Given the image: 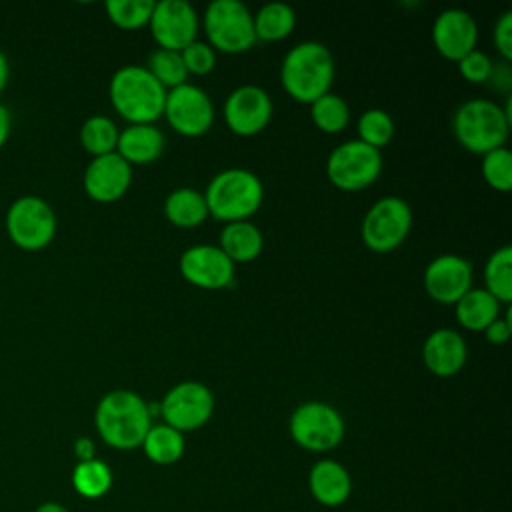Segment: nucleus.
<instances>
[{
    "instance_id": "1",
    "label": "nucleus",
    "mask_w": 512,
    "mask_h": 512,
    "mask_svg": "<svg viewBox=\"0 0 512 512\" xmlns=\"http://www.w3.org/2000/svg\"><path fill=\"white\" fill-rule=\"evenodd\" d=\"M94 424L100 438L116 450H134L142 446L152 426L148 402L132 390H112L104 394L94 412Z\"/></svg>"
},
{
    "instance_id": "2",
    "label": "nucleus",
    "mask_w": 512,
    "mask_h": 512,
    "mask_svg": "<svg viewBox=\"0 0 512 512\" xmlns=\"http://www.w3.org/2000/svg\"><path fill=\"white\" fill-rule=\"evenodd\" d=\"M280 80L288 96L296 102L312 104L330 90L334 80V58L320 42H300L284 56Z\"/></svg>"
},
{
    "instance_id": "3",
    "label": "nucleus",
    "mask_w": 512,
    "mask_h": 512,
    "mask_svg": "<svg viewBox=\"0 0 512 512\" xmlns=\"http://www.w3.org/2000/svg\"><path fill=\"white\" fill-rule=\"evenodd\" d=\"M166 88L144 68L124 66L110 80V102L130 124H152L164 112Z\"/></svg>"
},
{
    "instance_id": "4",
    "label": "nucleus",
    "mask_w": 512,
    "mask_h": 512,
    "mask_svg": "<svg viewBox=\"0 0 512 512\" xmlns=\"http://www.w3.org/2000/svg\"><path fill=\"white\" fill-rule=\"evenodd\" d=\"M264 188L258 176L244 168L218 172L206 186L204 200L208 214L222 222L248 220L262 204Z\"/></svg>"
},
{
    "instance_id": "5",
    "label": "nucleus",
    "mask_w": 512,
    "mask_h": 512,
    "mask_svg": "<svg viewBox=\"0 0 512 512\" xmlns=\"http://www.w3.org/2000/svg\"><path fill=\"white\" fill-rule=\"evenodd\" d=\"M512 118L492 100L476 98L464 102L454 114V136L462 148L486 154L502 148L508 140Z\"/></svg>"
},
{
    "instance_id": "6",
    "label": "nucleus",
    "mask_w": 512,
    "mask_h": 512,
    "mask_svg": "<svg viewBox=\"0 0 512 512\" xmlns=\"http://www.w3.org/2000/svg\"><path fill=\"white\" fill-rule=\"evenodd\" d=\"M208 44L226 54L248 52L256 44L254 18L238 0H214L204 12Z\"/></svg>"
},
{
    "instance_id": "7",
    "label": "nucleus",
    "mask_w": 512,
    "mask_h": 512,
    "mask_svg": "<svg viewBox=\"0 0 512 512\" xmlns=\"http://www.w3.org/2000/svg\"><path fill=\"white\" fill-rule=\"evenodd\" d=\"M292 440L310 452H328L344 438V420L336 408L326 402L300 404L288 422Z\"/></svg>"
},
{
    "instance_id": "8",
    "label": "nucleus",
    "mask_w": 512,
    "mask_h": 512,
    "mask_svg": "<svg viewBox=\"0 0 512 512\" xmlns=\"http://www.w3.org/2000/svg\"><path fill=\"white\" fill-rule=\"evenodd\" d=\"M6 232L18 248L42 250L56 236V214L40 196H20L6 212Z\"/></svg>"
},
{
    "instance_id": "9",
    "label": "nucleus",
    "mask_w": 512,
    "mask_h": 512,
    "mask_svg": "<svg viewBox=\"0 0 512 512\" xmlns=\"http://www.w3.org/2000/svg\"><path fill=\"white\" fill-rule=\"evenodd\" d=\"M382 170V156L380 150L360 142L348 140L336 146L326 162L328 180L344 190V192H358L368 188Z\"/></svg>"
},
{
    "instance_id": "10",
    "label": "nucleus",
    "mask_w": 512,
    "mask_h": 512,
    "mask_svg": "<svg viewBox=\"0 0 512 512\" xmlns=\"http://www.w3.org/2000/svg\"><path fill=\"white\" fill-rule=\"evenodd\" d=\"M412 226V210L398 196H386L372 204L362 220V242L372 252H392L398 248Z\"/></svg>"
},
{
    "instance_id": "11",
    "label": "nucleus",
    "mask_w": 512,
    "mask_h": 512,
    "mask_svg": "<svg viewBox=\"0 0 512 512\" xmlns=\"http://www.w3.org/2000/svg\"><path fill=\"white\" fill-rule=\"evenodd\" d=\"M158 408L164 424L178 432H190L202 428L210 420L214 412V396L202 382L186 380L172 386Z\"/></svg>"
},
{
    "instance_id": "12",
    "label": "nucleus",
    "mask_w": 512,
    "mask_h": 512,
    "mask_svg": "<svg viewBox=\"0 0 512 512\" xmlns=\"http://www.w3.org/2000/svg\"><path fill=\"white\" fill-rule=\"evenodd\" d=\"M162 114L178 134L188 138L206 134L214 122V108L208 94L192 84L166 90Z\"/></svg>"
},
{
    "instance_id": "13",
    "label": "nucleus",
    "mask_w": 512,
    "mask_h": 512,
    "mask_svg": "<svg viewBox=\"0 0 512 512\" xmlns=\"http://www.w3.org/2000/svg\"><path fill=\"white\" fill-rule=\"evenodd\" d=\"M148 26L160 48L182 52L196 40L198 16L186 0H160L154 4Z\"/></svg>"
},
{
    "instance_id": "14",
    "label": "nucleus",
    "mask_w": 512,
    "mask_h": 512,
    "mask_svg": "<svg viewBox=\"0 0 512 512\" xmlns=\"http://www.w3.org/2000/svg\"><path fill=\"white\" fill-rule=\"evenodd\" d=\"M180 274L204 290L230 288L234 284V262L210 244H198L180 256Z\"/></svg>"
},
{
    "instance_id": "15",
    "label": "nucleus",
    "mask_w": 512,
    "mask_h": 512,
    "mask_svg": "<svg viewBox=\"0 0 512 512\" xmlns=\"http://www.w3.org/2000/svg\"><path fill=\"white\" fill-rule=\"evenodd\" d=\"M272 118V100L260 86H240L224 102V120L238 136L262 132Z\"/></svg>"
},
{
    "instance_id": "16",
    "label": "nucleus",
    "mask_w": 512,
    "mask_h": 512,
    "mask_svg": "<svg viewBox=\"0 0 512 512\" xmlns=\"http://www.w3.org/2000/svg\"><path fill=\"white\" fill-rule=\"evenodd\" d=\"M424 288L440 304H456L472 288V266L456 254L436 256L424 270Z\"/></svg>"
},
{
    "instance_id": "17",
    "label": "nucleus",
    "mask_w": 512,
    "mask_h": 512,
    "mask_svg": "<svg viewBox=\"0 0 512 512\" xmlns=\"http://www.w3.org/2000/svg\"><path fill=\"white\" fill-rule=\"evenodd\" d=\"M84 190L96 202L122 198L132 182V166L116 152L96 156L84 170Z\"/></svg>"
},
{
    "instance_id": "18",
    "label": "nucleus",
    "mask_w": 512,
    "mask_h": 512,
    "mask_svg": "<svg viewBox=\"0 0 512 512\" xmlns=\"http://www.w3.org/2000/svg\"><path fill=\"white\" fill-rule=\"evenodd\" d=\"M478 26L474 18L460 8L444 10L436 16L432 24V42L436 50L448 58L458 62L468 52L476 50Z\"/></svg>"
},
{
    "instance_id": "19",
    "label": "nucleus",
    "mask_w": 512,
    "mask_h": 512,
    "mask_svg": "<svg viewBox=\"0 0 512 512\" xmlns=\"http://www.w3.org/2000/svg\"><path fill=\"white\" fill-rule=\"evenodd\" d=\"M422 358L426 368L442 378L458 374L468 358V348L464 338L450 328H438L432 334H428Z\"/></svg>"
},
{
    "instance_id": "20",
    "label": "nucleus",
    "mask_w": 512,
    "mask_h": 512,
    "mask_svg": "<svg viewBox=\"0 0 512 512\" xmlns=\"http://www.w3.org/2000/svg\"><path fill=\"white\" fill-rule=\"evenodd\" d=\"M308 486L312 496L324 506H340L352 494V478L348 470L330 458L318 460L308 476Z\"/></svg>"
},
{
    "instance_id": "21",
    "label": "nucleus",
    "mask_w": 512,
    "mask_h": 512,
    "mask_svg": "<svg viewBox=\"0 0 512 512\" xmlns=\"http://www.w3.org/2000/svg\"><path fill=\"white\" fill-rule=\"evenodd\" d=\"M164 150V136L154 124H130L118 134L116 154L132 164H150Z\"/></svg>"
},
{
    "instance_id": "22",
    "label": "nucleus",
    "mask_w": 512,
    "mask_h": 512,
    "mask_svg": "<svg viewBox=\"0 0 512 512\" xmlns=\"http://www.w3.org/2000/svg\"><path fill=\"white\" fill-rule=\"evenodd\" d=\"M264 246L262 232L248 220L228 222L220 232V250L236 264L252 262L260 256Z\"/></svg>"
},
{
    "instance_id": "23",
    "label": "nucleus",
    "mask_w": 512,
    "mask_h": 512,
    "mask_svg": "<svg viewBox=\"0 0 512 512\" xmlns=\"http://www.w3.org/2000/svg\"><path fill=\"white\" fill-rule=\"evenodd\" d=\"M454 306L458 322L472 332L486 330L500 314V302L484 288H470Z\"/></svg>"
},
{
    "instance_id": "24",
    "label": "nucleus",
    "mask_w": 512,
    "mask_h": 512,
    "mask_svg": "<svg viewBox=\"0 0 512 512\" xmlns=\"http://www.w3.org/2000/svg\"><path fill=\"white\" fill-rule=\"evenodd\" d=\"M166 218L178 228H196L208 216L204 194L194 188H176L164 202Z\"/></svg>"
},
{
    "instance_id": "25",
    "label": "nucleus",
    "mask_w": 512,
    "mask_h": 512,
    "mask_svg": "<svg viewBox=\"0 0 512 512\" xmlns=\"http://www.w3.org/2000/svg\"><path fill=\"white\" fill-rule=\"evenodd\" d=\"M142 448L150 462L170 466L182 458L186 444L182 432H178L176 428L168 424H152L144 436Z\"/></svg>"
},
{
    "instance_id": "26",
    "label": "nucleus",
    "mask_w": 512,
    "mask_h": 512,
    "mask_svg": "<svg viewBox=\"0 0 512 512\" xmlns=\"http://www.w3.org/2000/svg\"><path fill=\"white\" fill-rule=\"evenodd\" d=\"M254 18L256 40L278 42L284 40L296 26L294 10L282 2H270L258 10Z\"/></svg>"
},
{
    "instance_id": "27",
    "label": "nucleus",
    "mask_w": 512,
    "mask_h": 512,
    "mask_svg": "<svg viewBox=\"0 0 512 512\" xmlns=\"http://www.w3.org/2000/svg\"><path fill=\"white\" fill-rule=\"evenodd\" d=\"M72 486L82 498L98 500L112 488V470L98 458L76 462L72 468Z\"/></svg>"
},
{
    "instance_id": "28",
    "label": "nucleus",
    "mask_w": 512,
    "mask_h": 512,
    "mask_svg": "<svg viewBox=\"0 0 512 512\" xmlns=\"http://www.w3.org/2000/svg\"><path fill=\"white\" fill-rule=\"evenodd\" d=\"M484 284L498 302L508 304L512 300V248L502 246L490 254L484 266Z\"/></svg>"
},
{
    "instance_id": "29",
    "label": "nucleus",
    "mask_w": 512,
    "mask_h": 512,
    "mask_svg": "<svg viewBox=\"0 0 512 512\" xmlns=\"http://www.w3.org/2000/svg\"><path fill=\"white\" fill-rule=\"evenodd\" d=\"M118 128L116 124L106 116H90L82 128H80V144L86 152H90L94 158L104 156L110 152H116L118 142Z\"/></svg>"
},
{
    "instance_id": "30",
    "label": "nucleus",
    "mask_w": 512,
    "mask_h": 512,
    "mask_svg": "<svg viewBox=\"0 0 512 512\" xmlns=\"http://www.w3.org/2000/svg\"><path fill=\"white\" fill-rule=\"evenodd\" d=\"M310 114H312V122L316 124V128L326 134L342 132L350 120L348 104L344 102V98H340L338 94H332V92H326L324 96L314 100L310 104Z\"/></svg>"
},
{
    "instance_id": "31",
    "label": "nucleus",
    "mask_w": 512,
    "mask_h": 512,
    "mask_svg": "<svg viewBox=\"0 0 512 512\" xmlns=\"http://www.w3.org/2000/svg\"><path fill=\"white\" fill-rule=\"evenodd\" d=\"M152 0H108L106 14L110 22L122 30H138L150 22Z\"/></svg>"
},
{
    "instance_id": "32",
    "label": "nucleus",
    "mask_w": 512,
    "mask_h": 512,
    "mask_svg": "<svg viewBox=\"0 0 512 512\" xmlns=\"http://www.w3.org/2000/svg\"><path fill=\"white\" fill-rule=\"evenodd\" d=\"M164 88H176V86H182L186 84V78H188V70L182 62V56L180 52H174V50H164V48H158L150 54L148 58V68H146Z\"/></svg>"
},
{
    "instance_id": "33",
    "label": "nucleus",
    "mask_w": 512,
    "mask_h": 512,
    "mask_svg": "<svg viewBox=\"0 0 512 512\" xmlns=\"http://www.w3.org/2000/svg\"><path fill=\"white\" fill-rule=\"evenodd\" d=\"M358 134L360 142L380 150L384 148L394 136V122L388 112L380 108H370L358 118Z\"/></svg>"
},
{
    "instance_id": "34",
    "label": "nucleus",
    "mask_w": 512,
    "mask_h": 512,
    "mask_svg": "<svg viewBox=\"0 0 512 512\" xmlns=\"http://www.w3.org/2000/svg\"><path fill=\"white\" fill-rule=\"evenodd\" d=\"M482 176L490 188L508 192L512 188V154L506 146L482 156Z\"/></svg>"
},
{
    "instance_id": "35",
    "label": "nucleus",
    "mask_w": 512,
    "mask_h": 512,
    "mask_svg": "<svg viewBox=\"0 0 512 512\" xmlns=\"http://www.w3.org/2000/svg\"><path fill=\"white\" fill-rule=\"evenodd\" d=\"M180 56H182V62H184L188 74H196V76H204V74L212 72L214 64H216L214 48L210 44L198 42V40L188 44L180 52Z\"/></svg>"
},
{
    "instance_id": "36",
    "label": "nucleus",
    "mask_w": 512,
    "mask_h": 512,
    "mask_svg": "<svg viewBox=\"0 0 512 512\" xmlns=\"http://www.w3.org/2000/svg\"><path fill=\"white\" fill-rule=\"evenodd\" d=\"M492 68H494L492 60L480 50H472L464 58L458 60V70H460L462 78L468 80L470 84L488 82L490 74H492Z\"/></svg>"
},
{
    "instance_id": "37",
    "label": "nucleus",
    "mask_w": 512,
    "mask_h": 512,
    "mask_svg": "<svg viewBox=\"0 0 512 512\" xmlns=\"http://www.w3.org/2000/svg\"><path fill=\"white\" fill-rule=\"evenodd\" d=\"M494 46L500 52V56L508 62L512 60V12H504L496 24H494V34H492Z\"/></svg>"
},
{
    "instance_id": "38",
    "label": "nucleus",
    "mask_w": 512,
    "mask_h": 512,
    "mask_svg": "<svg viewBox=\"0 0 512 512\" xmlns=\"http://www.w3.org/2000/svg\"><path fill=\"white\" fill-rule=\"evenodd\" d=\"M510 318H512V312L508 310L506 318H496L494 322H490V324L486 326V330H484L486 340L492 342V344H504V342L510 338V332H512V322H510Z\"/></svg>"
},
{
    "instance_id": "39",
    "label": "nucleus",
    "mask_w": 512,
    "mask_h": 512,
    "mask_svg": "<svg viewBox=\"0 0 512 512\" xmlns=\"http://www.w3.org/2000/svg\"><path fill=\"white\" fill-rule=\"evenodd\" d=\"M74 456H76L78 462L96 458V446H94V442H92L88 436L76 438V442H74Z\"/></svg>"
},
{
    "instance_id": "40",
    "label": "nucleus",
    "mask_w": 512,
    "mask_h": 512,
    "mask_svg": "<svg viewBox=\"0 0 512 512\" xmlns=\"http://www.w3.org/2000/svg\"><path fill=\"white\" fill-rule=\"evenodd\" d=\"M10 128H12V118L8 108L0 102V148L6 144L8 136H10Z\"/></svg>"
},
{
    "instance_id": "41",
    "label": "nucleus",
    "mask_w": 512,
    "mask_h": 512,
    "mask_svg": "<svg viewBox=\"0 0 512 512\" xmlns=\"http://www.w3.org/2000/svg\"><path fill=\"white\" fill-rule=\"evenodd\" d=\"M8 78H10V66H8V58H6V54L0 50V92L6 88V84H8Z\"/></svg>"
},
{
    "instance_id": "42",
    "label": "nucleus",
    "mask_w": 512,
    "mask_h": 512,
    "mask_svg": "<svg viewBox=\"0 0 512 512\" xmlns=\"http://www.w3.org/2000/svg\"><path fill=\"white\" fill-rule=\"evenodd\" d=\"M34 512H70L64 504L60 502H54V500H48V502H42L36 506Z\"/></svg>"
}]
</instances>
